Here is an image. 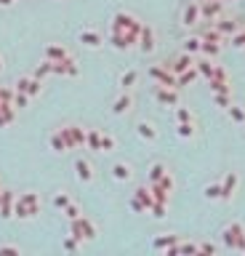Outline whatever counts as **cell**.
<instances>
[{"instance_id":"52","label":"cell","mask_w":245,"mask_h":256,"mask_svg":"<svg viewBox=\"0 0 245 256\" xmlns=\"http://www.w3.org/2000/svg\"><path fill=\"white\" fill-rule=\"evenodd\" d=\"M128 208H131L134 214H147V206H144V203L139 200L134 192H131V198H128Z\"/></svg>"},{"instance_id":"12","label":"cell","mask_w":245,"mask_h":256,"mask_svg":"<svg viewBox=\"0 0 245 256\" xmlns=\"http://www.w3.org/2000/svg\"><path fill=\"white\" fill-rule=\"evenodd\" d=\"M77 40H80L85 48H91V51H99L104 45V35L99 30H94V27H83L80 32H77Z\"/></svg>"},{"instance_id":"57","label":"cell","mask_w":245,"mask_h":256,"mask_svg":"<svg viewBox=\"0 0 245 256\" xmlns=\"http://www.w3.org/2000/svg\"><path fill=\"white\" fill-rule=\"evenodd\" d=\"M3 67H5V62H3V56H0V72H3Z\"/></svg>"},{"instance_id":"36","label":"cell","mask_w":245,"mask_h":256,"mask_svg":"<svg viewBox=\"0 0 245 256\" xmlns=\"http://www.w3.org/2000/svg\"><path fill=\"white\" fill-rule=\"evenodd\" d=\"M224 112H227V117H229L232 123H237V126H245V107H240V104H229Z\"/></svg>"},{"instance_id":"23","label":"cell","mask_w":245,"mask_h":256,"mask_svg":"<svg viewBox=\"0 0 245 256\" xmlns=\"http://www.w3.org/2000/svg\"><path fill=\"white\" fill-rule=\"evenodd\" d=\"M67 56H72L67 51V45H59V43H48L43 51V59H48V62H62V59H67Z\"/></svg>"},{"instance_id":"50","label":"cell","mask_w":245,"mask_h":256,"mask_svg":"<svg viewBox=\"0 0 245 256\" xmlns=\"http://www.w3.org/2000/svg\"><path fill=\"white\" fill-rule=\"evenodd\" d=\"M62 214H64V216H67V219H77V216H80L83 211H80V206H77V203H75V200H70V203H67V206H64V208H62Z\"/></svg>"},{"instance_id":"38","label":"cell","mask_w":245,"mask_h":256,"mask_svg":"<svg viewBox=\"0 0 245 256\" xmlns=\"http://www.w3.org/2000/svg\"><path fill=\"white\" fill-rule=\"evenodd\" d=\"M51 75H54V62H48V59H43V62L32 70V77H37V80H45V77H51Z\"/></svg>"},{"instance_id":"18","label":"cell","mask_w":245,"mask_h":256,"mask_svg":"<svg viewBox=\"0 0 245 256\" xmlns=\"http://www.w3.org/2000/svg\"><path fill=\"white\" fill-rule=\"evenodd\" d=\"M178 238H181V235H174V232H160V235H155V238H152L149 248H152L155 254H165V251H168V248L178 240Z\"/></svg>"},{"instance_id":"26","label":"cell","mask_w":245,"mask_h":256,"mask_svg":"<svg viewBox=\"0 0 245 256\" xmlns=\"http://www.w3.org/2000/svg\"><path fill=\"white\" fill-rule=\"evenodd\" d=\"M197 80H200V72L195 70V64H192L189 70H184V72L176 75V88H189V85L197 83Z\"/></svg>"},{"instance_id":"61","label":"cell","mask_w":245,"mask_h":256,"mask_svg":"<svg viewBox=\"0 0 245 256\" xmlns=\"http://www.w3.org/2000/svg\"><path fill=\"white\" fill-rule=\"evenodd\" d=\"M243 51H245V45H243Z\"/></svg>"},{"instance_id":"58","label":"cell","mask_w":245,"mask_h":256,"mask_svg":"<svg viewBox=\"0 0 245 256\" xmlns=\"http://www.w3.org/2000/svg\"><path fill=\"white\" fill-rule=\"evenodd\" d=\"M221 3H227V5H229V3H235V0H221Z\"/></svg>"},{"instance_id":"40","label":"cell","mask_w":245,"mask_h":256,"mask_svg":"<svg viewBox=\"0 0 245 256\" xmlns=\"http://www.w3.org/2000/svg\"><path fill=\"white\" fill-rule=\"evenodd\" d=\"M200 37H203V40H210V43H218V45H221V48H224V45H227V37H224L221 32H218V30L213 27V24H210V27L205 30Z\"/></svg>"},{"instance_id":"1","label":"cell","mask_w":245,"mask_h":256,"mask_svg":"<svg viewBox=\"0 0 245 256\" xmlns=\"http://www.w3.org/2000/svg\"><path fill=\"white\" fill-rule=\"evenodd\" d=\"M218 240H221V246L232 248V251H243V243H245V227L243 221H229V224L221 227V232H218Z\"/></svg>"},{"instance_id":"44","label":"cell","mask_w":245,"mask_h":256,"mask_svg":"<svg viewBox=\"0 0 245 256\" xmlns=\"http://www.w3.org/2000/svg\"><path fill=\"white\" fill-rule=\"evenodd\" d=\"M210 94H232V80H208Z\"/></svg>"},{"instance_id":"2","label":"cell","mask_w":245,"mask_h":256,"mask_svg":"<svg viewBox=\"0 0 245 256\" xmlns=\"http://www.w3.org/2000/svg\"><path fill=\"white\" fill-rule=\"evenodd\" d=\"M109 30H117V32H131V35H139V30H141V19L136 14H131V11H115L112 14V22H109Z\"/></svg>"},{"instance_id":"53","label":"cell","mask_w":245,"mask_h":256,"mask_svg":"<svg viewBox=\"0 0 245 256\" xmlns=\"http://www.w3.org/2000/svg\"><path fill=\"white\" fill-rule=\"evenodd\" d=\"M210 80H229V72L221 67V64L213 62V75H210Z\"/></svg>"},{"instance_id":"35","label":"cell","mask_w":245,"mask_h":256,"mask_svg":"<svg viewBox=\"0 0 245 256\" xmlns=\"http://www.w3.org/2000/svg\"><path fill=\"white\" fill-rule=\"evenodd\" d=\"M152 184H157V187H163L165 189V192H171V195H174V189H176V176H174V171H165V174L160 176V179H157V182H152Z\"/></svg>"},{"instance_id":"6","label":"cell","mask_w":245,"mask_h":256,"mask_svg":"<svg viewBox=\"0 0 245 256\" xmlns=\"http://www.w3.org/2000/svg\"><path fill=\"white\" fill-rule=\"evenodd\" d=\"M224 14H227V3H221V0H200V22L213 24Z\"/></svg>"},{"instance_id":"11","label":"cell","mask_w":245,"mask_h":256,"mask_svg":"<svg viewBox=\"0 0 245 256\" xmlns=\"http://www.w3.org/2000/svg\"><path fill=\"white\" fill-rule=\"evenodd\" d=\"M147 77L152 83H157V85H176V75H171L168 67L160 62V64H152V67L147 70Z\"/></svg>"},{"instance_id":"39","label":"cell","mask_w":245,"mask_h":256,"mask_svg":"<svg viewBox=\"0 0 245 256\" xmlns=\"http://www.w3.org/2000/svg\"><path fill=\"white\" fill-rule=\"evenodd\" d=\"M99 139H102V131L99 128H85V147L91 152H99Z\"/></svg>"},{"instance_id":"14","label":"cell","mask_w":245,"mask_h":256,"mask_svg":"<svg viewBox=\"0 0 245 256\" xmlns=\"http://www.w3.org/2000/svg\"><path fill=\"white\" fill-rule=\"evenodd\" d=\"M134 131H136V136L141 142H147V144H155L157 139H160V131H157V126L152 120H136V126H134Z\"/></svg>"},{"instance_id":"13","label":"cell","mask_w":245,"mask_h":256,"mask_svg":"<svg viewBox=\"0 0 245 256\" xmlns=\"http://www.w3.org/2000/svg\"><path fill=\"white\" fill-rule=\"evenodd\" d=\"M165 67H168L171 75H178V72H184V70H189L192 64H195V56H189V54H184V51H178V54H174L168 59V62H163Z\"/></svg>"},{"instance_id":"28","label":"cell","mask_w":245,"mask_h":256,"mask_svg":"<svg viewBox=\"0 0 245 256\" xmlns=\"http://www.w3.org/2000/svg\"><path fill=\"white\" fill-rule=\"evenodd\" d=\"M16 112H19V110L14 107V104H0V128H8V126H14Z\"/></svg>"},{"instance_id":"45","label":"cell","mask_w":245,"mask_h":256,"mask_svg":"<svg viewBox=\"0 0 245 256\" xmlns=\"http://www.w3.org/2000/svg\"><path fill=\"white\" fill-rule=\"evenodd\" d=\"M72 198H70V192H64V189H59V192H54V198H51V203H54V208L56 211H62L64 206H67Z\"/></svg>"},{"instance_id":"24","label":"cell","mask_w":245,"mask_h":256,"mask_svg":"<svg viewBox=\"0 0 245 256\" xmlns=\"http://www.w3.org/2000/svg\"><path fill=\"white\" fill-rule=\"evenodd\" d=\"M14 203H16V195L11 189H3V198H0V216L3 219H14Z\"/></svg>"},{"instance_id":"46","label":"cell","mask_w":245,"mask_h":256,"mask_svg":"<svg viewBox=\"0 0 245 256\" xmlns=\"http://www.w3.org/2000/svg\"><path fill=\"white\" fill-rule=\"evenodd\" d=\"M30 102H32V99H30L27 94H22V91H14V99H11V104H14L16 110H27Z\"/></svg>"},{"instance_id":"47","label":"cell","mask_w":245,"mask_h":256,"mask_svg":"<svg viewBox=\"0 0 245 256\" xmlns=\"http://www.w3.org/2000/svg\"><path fill=\"white\" fill-rule=\"evenodd\" d=\"M149 187V192H152V198L155 200H160V203H171V192H165L163 187H157V184H147Z\"/></svg>"},{"instance_id":"54","label":"cell","mask_w":245,"mask_h":256,"mask_svg":"<svg viewBox=\"0 0 245 256\" xmlns=\"http://www.w3.org/2000/svg\"><path fill=\"white\" fill-rule=\"evenodd\" d=\"M11 99H14V88L0 85V104H11Z\"/></svg>"},{"instance_id":"22","label":"cell","mask_w":245,"mask_h":256,"mask_svg":"<svg viewBox=\"0 0 245 256\" xmlns=\"http://www.w3.org/2000/svg\"><path fill=\"white\" fill-rule=\"evenodd\" d=\"M16 200H19V203H24V206H27L35 216L40 214V208H43L40 195H37V192H32V189H27V192H22V195H16Z\"/></svg>"},{"instance_id":"34","label":"cell","mask_w":245,"mask_h":256,"mask_svg":"<svg viewBox=\"0 0 245 256\" xmlns=\"http://www.w3.org/2000/svg\"><path fill=\"white\" fill-rule=\"evenodd\" d=\"M203 198L205 200H221V182L218 179L208 182V184L203 187Z\"/></svg>"},{"instance_id":"37","label":"cell","mask_w":245,"mask_h":256,"mask_svg":"<svg viewBox=\"0 0 245 256\" xmlns=\"http://www.w3.org/2000/svg\"><path fill=\"white\" fill-rule=\"evenodd\" d=\"M171 112H174V123H189V120H195V112H192L189 107H184V104H176Z\"/></svg>"},{"instance_id":"16","label":"cell","mask_w":245,"mask_h":256,"mask_svg":"<svg viewBox=\"0 0 245 256\" xmlns=\"http://www.w3.org/2000/svg\"><path fill=\"white\" fill-rule=\"evenodd\" d=\"M131 110H134V96H131V91H120V94L115 96V102H112V115L123 117V115H128Z\"/></svg>"},{"instance_id":"25","label":"cell","mask_w":245,"mask_h":256,"mask_svg":"<svg viewBox=\"0 0 245 256\" xmlns=\"http://www.w3.org/2000/svg\"><path fill=\"white\" fill-rule=\"evenodd\" d=\"M213 27H216L218 32H221L224 37H229L232 32H235L237 27H240V22H237V19H232V16H227V14H224V16H218L216 22H213Z\"/></svg>"},{"instance_id":"29","label":"cell","mask_w":245,"mask_h":256,"mask_svg":"<svg viewBox=\"0 0 245 256\" xmlns=\"http://www.w3.org/2000/svg\"><path fill=\"white\" fill-rule=\"evenodd\" d=\"M168 171V163L165 160H152L149 163V168H147V184H152V182H157L160 176Z\"/></svg>"},{"instance_id":"7","label":"cell","mask_w":245,"mask_h":256,"mask_svg":"<svg viewBox=\"0 0 245 256\" xmlns=\"http://www.w3.org/2000/svg\"><path fill=\"white\" fill-rule=\"evenodd\" d=\"M218 182H221V203H232L237 187H240V174H237V171H224V174L218 176Z\"/></svg>"},{"instance_id":"31","label":"cell","mask_w":245,"mask_h":256,"mask_svg":"<svg viewBox=\"0 0 245 256\" xmlns=\"http://www.w3.org/2000/svg\"><path fill=\"white\" fill-rule=\"evenodd\" d=\"M176 136H178V139H195V136H197V123L195 120L176 123Z\"/></svg>"},{"instance_id":"3","label":"cell","mask_w":245,"mask_h":256,"mask_svg":"<svg viewBox=\"0 0 245 256\" xmlns=\"http://www.w3.org/2000/svg\"><path fill=\"white\" fill-rule=\"evenodd\" d=\"M152 96H155V102L165 110H174L176 104H181V88H176V85H157L155 83Z\"/></svg>"},{"instance_id":"56","label":"cell","mask_w":245,"mask_h":256,"mask_svg":"<svg viewBox=\"0 0 245 256\" xmlns=\"http://www.w3.org/2000/svg\"><path fill=\"white\" fill-rule=\"evenodd\" d=\"M16 0H0V5H3V8H8V5H14Z\"/></svg>"},{"instance_id":"10","label":"cell","mask_w":245,"mask_h":256,"mask_svg":"<svg viewBox=\"0 0 245 256\" xmlns=\"http://www.w3.org/2000/svg\"><path fill=\"white\" fill-rule=\"evenodd\" d=\"M136 37H139V35H131V32H117V30H109L107 43H109L115 51H131V48L136 45Z\"/></svg>"},{"instance_id":"20","label":"cell","mask_w":245,"mask_h":256,"mask_svg":"<svg viewBox=\"0 0 245 256\" xmlns=\"http://www.w3.org/2000/svg\"><path fill=\"white\" fill-rule=\"evenodd\" d=\"M96 224H94V221H91L88 219V216H77V238H80V240H96Z\"/></svg>"},{"instance_id":"42","label":"cell","mask_w":245,"mask_h":256,"mask_svg":"<svg viewBox=\"0 0 245 256\" xmlns=\"http://www.w3.org/2000/svg\"><path fill=\"white\" fill-rule=\"evenodd\" d=\"M134 195H136V198L144 203V206H147V211H149V206H152V203H155V198H152V192H149L147 182H144V184H139V187L134 189Z\"/></svg>"},{"instance_id":"59","label":"cell","mask_w":245,"mask_h":256,"mask_svg":"<svg viewBox=\"0 0 245 256\" xmlns=\"http://www.w3.org/2000/svg\"><path fill=\"white\" fill-rule=\"evenodd\" d=\"M240 254H245V243H243V251H240Z\"/></svg>"},{"instance_id":"49","label":"cell","mask_w":245,"mask_h":256,"mask_svg":"<svg viewBox=\"0 0 245 256\" xmlns=\"http://www.w3.org/2000/svg\"><path fill=\"white\" fill-rule=\"evenodd\" d=\"M62 248H64L67 254H75V251H80V240L72 238V235H67V238L62 240Z\"/></svg>"},{"instance_id":"19","label":"cell","mask_w":245,"mask_h":256,"mask_svg":"<svg viewBox=\"0 0 245 256\" xmlns=\"http://www.w3.org/2000/svg\"><path fill=\"white\" fill-rule=\"evenodd\" d=\"M54 75H62V77H77L80 75V67L72 56L62 59V62H54Z\"/></svg>"},{"instance_id":"8","label":"cell","mask_w":245,"mask_h":256,"mask_svg":"<svg viewBox=\"0 0 245 256\" xmlns=\"http://www.w3.org/2000/svg\"><path fill=\"white\" fill-rule=\"evenodd\" d=\"M178 24H181L184 30H192L200 24V0H189V3H184L181 14H178Z\"/></svg>"},{"instance_id":"41","label":"cell","mask_w":245,"mask_h":256,"mask_svg":"<svg viewBox=\"0 0 245 256\" xmlns=\"http://www.w3.org/2000/svg\"><path fill=\"white\" fill-rule=\"evenodd\" d=\"M200 40H203V37H200ZM218 54H221V45H218V43H210V40H203L200 43V56L216 59Z\"/></svg>"},{"instance_id":"15","label":"cell","mask_w":245,"mask_h":256,"mask_svg":"<svg viewBox=\"0 0 245 256\" xmlns=\"http://www.w3.org/2000/svg\"><path fill=\"white\" fill-rule=\"evenodd\" d=\"M75 176H77V182H83V184H91V182L96 179L94 163H91L88 157H75Z\"/></svg>"},{"instance_id":"30","label":"cell","mask_w":245,"mask_h":256,"mask_svg":"<svg viewBox=\"0 0 245 256\" xmlns=\"http://www.w3.org/2000/svg\"><path fill=\"white\" fill-rule=\"evenodd\" d=\"M200 35H192V37H184L181 40V51L189 56H200Z\"/></svg>"},{"instance_id":"48","label":"cell","mask_w":245,"mask_h":256,"mask_svg":"<svg viewBox=\"0 0 245 256\" xmlns=\"http://www.w3.org/2000/svg\"><path fill=\"white\" fill-rule=\"evenodd\" d=\"M210 99H213V104L218 110H227L232 104V94H210Z\"/></svg>"},{"instance_id":"33","label":"cell","mask_w":245,"mask_h":256,"mask_svg":"<svg viewBox=\"0 0 245 256\" xmlns=\"http://www.w3.org/2000/svg\"><path fill=\"white\" fill-rule=\"evenodd\" d=\"M115 149H117V139L112 134H107V131H102V139H99V152L109 155V152H115Z\"/></svg>"},{"instance_id":"32","label":"cell","mask_w":245,"mask_h":256,"mask_svg":"<svg viewBox=\"0 0 245 256\" xmlns=\"http://www.w3.org/2000/svg\"><path fill=\"white\" fill-rule=\"evenodd\" d=\"M48 147H51V152H54V155H64V152H67V144H64L59 131H51V134H48Z\"/></svg>"},{"instance_id":"21","label":"cell","mask_w":245,"mask_h":256,"mask_svg":"<svg viewBox=\"0 0 245 256\" xmlns=\"http://www.w3.org/2000/svg\"><path fill=\"white\" fill-rule=\"evenodd\" d=\"M139 77H141V72H139V70H134V67L123 70L120 75H117V88H120V91H131L139 83Z\"/></svg>"},{"instance_id":"43","label":"cell","mask_w":245,"mask_h":256,"mask_svg":"<svg viewBox=\"0 0 245 256\" xmlns=\"http://www.w3.org/2000/svg\"><path fill=\"white\" fill-rule=\"evenodd\" d=\"M168 206L171 203H160V200H155L149 206V211L147 214H152V219H165V216H168Z\"/></svg>"},{"instance_id":"51","label":"cell","mask_w":245,"mask_h":256,"mask_svg":"<svg viewBox=\"0 0 245 256\" xmlns=\"http://www.w3.org/2000/svg\"><path fill=\"white\" fill-rule=\"evenodd\" d=\"M197 254L213 256V254H218V246H216V243H210V240H200V243H197Z\"/></svg>"},{"instance_id":"60","label":"cell","mask_w":245,"mask_h":256,"mask_svg":"<svg viewBox=\"0 0 245 256\" xmlns=\"http://www.w3.org/2000/svg\"><path fill=\"white\" fill-rule=\"evenodd\" d=\"M0 198H3V189H0Z\"/></svg>"},{"instance_id":"17","label":"cell","mask_w":245,"mask_h":256,"mask_svg":"<svg viewBox=\"0 0 245 256\" xmlns=\"http://www.w3.org/2000/svg\"><path fill=\"white\" fill-rule=\"evenodd\" d=\"M109 171H112V179L120 182V184H125V182H134V176H136V171H134V166H131L128 160H117Z\"/></svg>"},{"instance_id":"5","label":"cell","mask_w":245,"mask_h":256,"mask_svg":"<svg viewBox=\"0 0 245 256\" xmlns=\"http://www.w3.org/2000/svg\"><path fill=\"white\" fill-rule=\"evenodd\" d=\"M136 45H139V51H141L144 56H149V54H155V51H157V32H155L152 24H144L141 22V30H139Z\"/></svg>"},{"instance_id":"55","label":"cell","mask_w":245,"mask_h":256,"mask_svg":"<svg viewBox=\"0 0 245 256\" xmlns=\"http://www.w3.org/2000/svg\"><path fill=\"white\" fill-rule=\"evenodd\" d=\"M0 254H22V248L14 243H0Z\"/></svg>"},{"instance_id":"27","label":"cell","mask_w":245,"mask_h":256,"mask_svg":"<svg viewBox=\"0 0 245 256\" xmlns=\"http://www.w3.org/2000/svg\"><path fill=\"white\" fill-rule=\"evenodd\" d=\"M195 70L200 72V80H210V75H213V59L208 56H195Z\"/></svg>"},{"instance_id":"9","label":"cell","mask_w":245,"mask_h":256,"mask_svg":"<svg viewBox=\"0 0 245 256\" xmlns=\"http://www.w3.org/2000/svg\"><path fill=\"white\" fill-rule=\"evenodd\" d=\"M14 91H22L30 99H35V96L43 94V80H37V77H32V75H22V77H16Z\"/></svg>"},{"instance_id":"4","label":"cell","mask_w":245,"mask_h":256,"mask_svg":"<svg viewBox=\"0 0 245 256\" xmlns=\"http://www.w3.org/2000/svg\"><path fill=\"white\" fill-rule=\"evenodd\" d=\"M56 131L62 134L64 144H67V152H70V149L85 147V128L83 126H77V123H67V126H59Z\"/></svg>"}]
</instances>
